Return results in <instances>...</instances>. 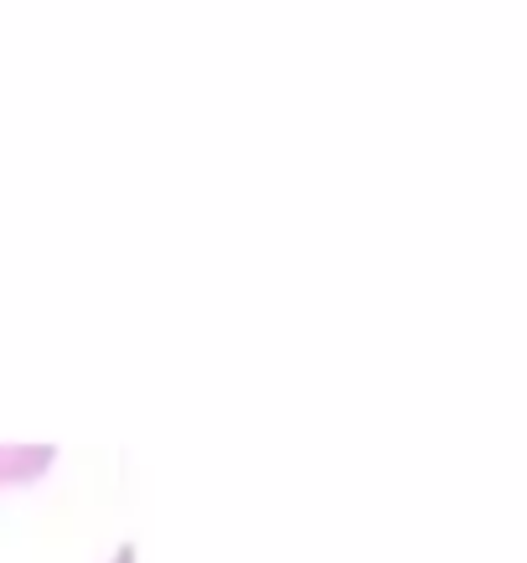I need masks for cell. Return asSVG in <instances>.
<instances>
[{
	"instance_id": "cell-1",
	"label": "cell",
	"mask_w": 527,
	"mask_h": 563,
	"mask_svg": "<svg viewBox=\"0 0 527 563\" xmlns=\"http://www.w3.org/2000/svg\"><path fill=\"white\" fill-rule=\"evenodd\" d=\"M120 563H130V553H120Z\"/></svg>"
}]
</instances>
